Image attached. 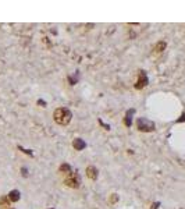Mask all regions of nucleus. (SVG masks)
<instances>
[{"instance_id":"nucleus-1","label":"nucleus","mask_w":185,"mask_h":209,"mask_svg":"<svg viewBox=\"0 0 185 209\" xmlns=\"http://www.w3.org/2000/svg\"><path fill=\"white\" fill-rule=\"evenodd\" d=\"M53 117H54V120H56L58 124L65 126V124H68L70 120H71V112H70L68 109H65V107H60V109H57L56 112L53 113Z\"/></svg>"},{"instance_id":"nucleus-2","label":"nucleus","mask_w":185,"mask_h":209,"mask_svg":"<svg viewBox=\"0 0 185 209\" xmlns=\"http://www.w3.org/2000/svg\"><path fill=\"white\" fill-rule=\"evenodd\" d=\"M137 127L139 131H145V133H150L154 130V123L150 120H148V119H144V117H141V119H138L137 121Z\"/></svg>"},{"instance_id":"nucleus-16","label":"nucleus","mask_w":185,"mask_h":209,"mask_svg":"<svg viewBox=\"0 0 185 209\" xmlns=\"http://www.w3.org/2000/svg\"><path fill=\"white\" fill-rule=\"evenodd\" d=\"M38 104H40V106L45 107V106H46V102H45V100H38Z\"/></svg>"},{"instance_id":"nucleus-6","label":"nucleus","mask_w":185,"mask_h":209,"mask_svg":"<svg viewBox=\"0 0 185 209\" xmlns=\"http://www.w3.org/2000/svg\"><path fill=\"white\" fill-rule=\"evenodd\" d=\"M73 146L77 149V151H82L85 146H86V144L81 139V138H77V139H74V142H73Z\"/></svg>"},{"instance_id":"nucleus-11","label":"nucleus","mask_w":185,"mask_h":209,"mask_svg":"<svg viewBox=\"0 0 185 209\" xmlns=\"http://www.w3.org/2000/svg\"><path fill=\"white\" fill-rule=\"evenodd\" d=\"M163 49H166V42H159V43L156 45V48H154V52H156V53H160V52H163Z\"/></svg>"},{"instance_id":"nucleus-5","label":"nucleus","mask_w":185,"mask_h":209,"mask_svg":"<svg viewBox=\"0 0 185 209\" xmlns=\"http://www.w3.org/2000/svg\"><path fill=\"white\" fill-rule=\"evenodd\" d=\"M86 176L92 180H96L97 178V169L95 166H88L86 167Z\"/></svg>"},{"instance_id":"nucleus-15","label":"nucleus","mask_w":185,"mask_h":209,"mask_svg":"<svg viewBox=\"0 0 185 209\" xmlns=\"http://www.w3.org/2000/svg\"><path fill=\"white\" fill-rule=\"evenodd\" d=\"M159 205H160L159 202H154V204L152 205V208H150V209H157V208H159Z\"/></svg>"},{"instance_id":"nucleus-7","label":"nucleus","mask_w":185,"mask_h":209,"mask_svg":"<svg viewBox=\"0 0 185 209\" xmlns=\"http://www.w3.org/2000/svg\"><path fill=\"white\" fill-rule=\"evenodd\" d=\"M134 113H135V110H134V109H129L128 112H127V114H125V117H124V124H125L127 127H129V126L132 124V120H131L132 117H131V116H132Z\"/></svg>"},{"instance_id":"nucleus-3","label":"nucleus","mask_w":185,"mask_h":209,"mask_svg":"<svg viewBox=\"0 0 185 209\" xmlns=\"http://www.w3.org/2000/svg\"><path fill=\"white\" fill-rule=\"evenodd\" d=\"M80 177L78 174H75V173H70V174H67V178H65V185H68V187H71V188H78L80 187Z\"/></svg>"},{"instance_id":"nucleus-8","label":"nucleus","mask_w":185,"mask_h":209,"mask_svg":"<svg viewBox=\"0 0 185 209\" xmlns=\"http://www.w3.org/2000/svg\"><path fill=\"white\" fill-rule=\"evenodd\" d=\"M8 201L10 202H17L20 199V193L17 191V190H13V191H10V194L7 195Z\"/></svg>"},{"instance_id":"nucleus-9","label":"nucleus","mask_w":185,"mask_h":209,"mask_svg":"<svg viewBox=\"0 0 185 209\" xmlns=\"http://www.w3.org/2000/svg\"><path fill=\"white\" fill-rule=\"evenodd\" d=\"M0 208H1V209H8V208H10V201H8L7 197L0 198Z\"/></svg>"},{"instance_id":"nucleus-17","label":"nucleus","mask_w":185,"mask_h":209,"mask_svg":"<svg viewBox=\"0 0 185 209\" xmlns=\"http://www.w3.org/2000/svg\"><path fill=\"white\" fill-rule=\"evenodd\" d=\"M8 209H10V208H8ZM11 209H13V208H11Z\"/></svg>"},{"instance_id":"nucleus-14","label":"nucleus","mask_w":185,"mask_h":209,"mask_svg":"<svg viewBox=\"0 0 185 209\" xmlns=\"http://www.w3.org/2000/svg\"><path fill=\"white\" fill-rule=\"evenodd\" d=\"M116 201H117V194H113V197H112V201H110V202H112V204H114V202H116Z\"/></svg>"},{"instance_id":"nucleus-13","label":"nucleus","mask_w":185,"mask_h":209,"mask_svg":"<svg viewBox=\"0 0 185 209\" xmlns=\"http://www.w3.org/2000/svg\"><path fill=\"white\" fill-rule=\"evenodd\" d=\"M182 121H185V113L182 114V116H181V117H180V119H178L177 123H182Z\"/></svg>"},{"instance_id":"nucleus-12","label":"nucleus","mask_w":185,"mask_h":209,"mask_svg":"<svg viewBox=\"0 0 185 209\" xmlns=\"http://www.w3.org/2000/svg\"><path fill=\"white\" fill-rule=\"evenodd\" d=\"M18 148H20V151H22V152L27 153V155H32V152H29L28 149H24V148H21V146H18Z\"/></svg>"},{"instance_id":"nucleus-10","label":"nucleus","mask_w":185,"mask_h":209,"mask_svg":"<svg viewBox=\"0 0 185 209\" xmlns=\"http://www.w3.org/2000/svg\"><path fill=\"white\" fill-rule=\"evenodd\" d=\"M60 173L70 174V173H71V167H70V165H67V163H63V165L60 166Z\"/></svg>"},{"instance_id":"nucleus-4","label":"nucleus","mask_w":185,"mask_h":209,"mask_svg":"<svg viewBox=\"0 0 185 209\" xmlns=\"http://www.w3.org/2000/svg\"><path fill=\"white\" fill-rule=\"evenodd\" d=\"M148 85V77H146L145 71H139V75H138V81L135 84V88L137 89H141Z\"/></svg>"}]
</instances>
